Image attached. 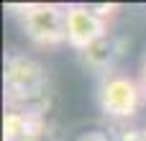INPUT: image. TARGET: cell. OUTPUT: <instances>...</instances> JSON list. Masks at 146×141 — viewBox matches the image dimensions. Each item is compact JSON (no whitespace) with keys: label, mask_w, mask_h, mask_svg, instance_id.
<instances>
[{"label":"cell","mask_w":146,"mask_h":141,"mask_svg":"<svg viewBox=\"0 0 146 141\" xmlns=\"http://www.w3.org/2000/svg\"><path fill=\"white\" fill-rule=\"evenodd\" d=\"M10 13L21 15L26 36L38 46H59L67 41V8L56 3H28L8 5Z\"/></svg>","instance_id":"6da1fadb"},{"label":"cell","mask_w":146,"mask_h":141,"mask_svg":"<svg viewBox=\"0 0 146 141\" xmlns=\"http://www.w3.org/2000/svg\"><path fill=\"white\" fill-rule=\"evenodd\" d=\"M95 98H98L100 110L110 118H133L139 113L141 103H146L139 80H133L123 72H115V69L100 74Z\"/></svg>","instance_id":"7a4b0ae2"},{"label":"cell","mask_w":146,"mask_h":141,"mask_svg":"<svg viewBox=\"0 0 146 141\" xmlns=\"http://www.w3.org/2000/svg\"><path fill=\"white\" fill-rule=\"evenodd\" d=\"M103 36H108V21L92 5H82V3L67 5V44L72 49L82 54Z\"/></svg>","instance_id":"3957f363"},{"label":"cell","mask_w":146,"mask_h":141,"mask_svg":"<svg viewBox=\"0 0 146 141\" xmlns=\"http://www.w3.org/2000/svg\"><path fill=\"white\" fill-rule=\"evenodd\" d=\"M46 82L44 67L28 57H8L5 62V87L10 95H36Z\"/></svg>","instance_id":"277c9868"},{"label":"cell","mask_w":146,"mask_h":141,"mask_svg":"<svg viewBox=\"0 0 146 141\" xmlns=\"http://www.w3.org/2000/svg\"><path fill=\"white\" fill-rule=\"evenodd\" d=\"M118 54H121V51L113 46V39H110V36H103L100 41H95L92 46H87V49L82 51V62H85L87 67L100 69V72L105 74V72H110V64H113V59H115Z\"/></svg>","instance_id":"5b68a950"},{"label":"cell","mask_w":146,"mask_h":141,"mask_svg":"<svg viewBox=\"0 0 146 141\" xmlns=\"http://www.w3.org/2000/svg\"><path fill=\"white\" fill-rule=\"evenodd\" d=\"M139 85H141V92H144V100H146V57L141 59V72H139Z\"/></svg>","instance_id":"8992f818"}]
</instances>
